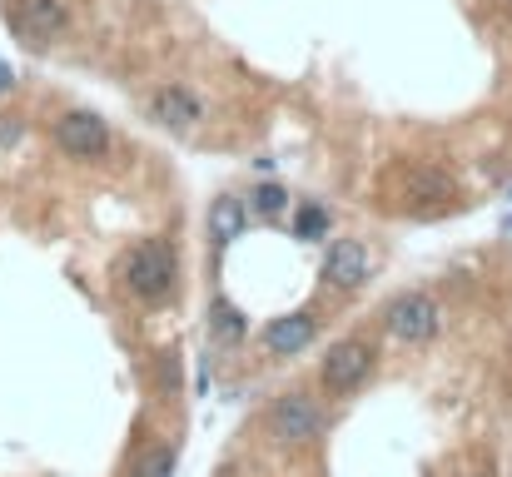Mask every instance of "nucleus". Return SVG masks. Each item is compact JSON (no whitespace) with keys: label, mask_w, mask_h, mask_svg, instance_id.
I'll return each mask as SVG.
<instances>
[{"label":"nucleus","mask_w":512,"mask_h":477,"mask_svg":"<svg viewBox=\"0 0 512 477\" xmlns=\"http://www.w3.org/2000/svg\"><path fill=\"white\" fill-rule=\"evenodd\" d=\"M508 199H512V189H508Z\"/></svg>","instance_id":"20"},{"label":"nucleus","mask_w":512,"mask_h":477,"mask_svg":"<svg viewBox=\"0 0 512 477\" xmlns=\"http://www.w3.org/2000/svg\"><path fill=\"white\" fill-rule=\"evenodd\" d=\"M324 234H329V209H324V204H304V209H299V219H294V239L319 244Z\"/></svg>","instance_id":"15"},{"label":"nucleus","mask_w":512,"mask_h":477,"mask_svg":"<svg viewBox=\"0 0 512 477\" xmlns=\"http://www.w3.org/2000/svg\"><path fill=\"white\" fill-rule=\"evenodd\" d=\"M383 333L393 338V343H428V338H438V328H443V314H438V299L433 294H423V289H408V294H393L388 304H383Z\"/></svg>","instance_id":"3"},{"label":"nucleus","mask_w":512,"mask_h":477,"mask_svg":"<svg viewBox=\"0 0 512 477\" xmlns=\"http://www.w3.org/2000/svg\"><path fill=\"white\" fill-rule=\"evenodd\" d=\"M289 204H294V194H289V189H284L279 179H264V184H259V189L249 194V209H254L259 219H279V214H284Z\"/></svg>","instance_id":"14"},{"label":"nucleus","mask_w":512,"mask_h":477,"mask_svg":"<svg viewBox=\"0 0 512 477\" xmlns=\"http://www.w3.org/2000/svg\"><path fill=\"white\" fill-rule=\"evenodd\" d=\"M244 229H249V199L219 194V199L209 204V244H214V249H229L234 239H244Z\"/></svg>","instance_id":"11"},{"label":"nucleus","mask_w":512,"mask_h":477,"mask_svg":"<svg viewBox=\"0 0 512 477\" xmlns=\"http://www.w3.org/2000/svg\"><path fill=\"white\" fill-rule=\"evenodd\" d=\"M160 383H165V388H174V383H179V358H174V353H165V358H160Z\"/></svg>","instance_id":"16"},{"label":"nucleus","mask_w":512,"mask_h":477,"mask_svg":"<svg viewBox=\"0 0 512 477\" xmlns=\"http://www.w3.org/2000/svg\"><path fill=\"white\" fill-rule=\"evenodd\" d=\"M150 115H155L165 130H189V125L204 120V105H199L184 85H160V90L150 95Z\"/></svg>","instance_id":"10"},{"label":"nucleus","mask_w":512,"mask_h":477,"mask_svg":"<svg viewBox=\"0 0 512 477\" xmlns=\"http://www.w3.org/2000/svg\"><path fill=\"white\" fill-rule=\"evenodd\" d=\"M314 333H319V318L309 314V309H299V314L269 318V328L259 333V343H264L274 358H294V353H304V348L314 343Z\"/></svg>","instance_id":"9"},{"label":"nucleus","mask_w":512,"mask_h":477,"mask_svg":"<svg viewBox=\"0 0 512 477\" xmlns=\"http://www.w3.org/2000/svg\"><path fill=\"white\" fill-rule=\"evenodd\" d=\"M174 463H179V448H174V443H150V448L135 458L130 477H174Z\"/></svg>","instance_id":"13"},{"label":"nucleus","mask_w":512,"mask_h":477,"mask_svg":"<svg viewBox=\"0 0 512 477\" xmlns=\"http://www.w3.org/2000/svg\"><path fill=\"white\" fill-rule=\"evenodd\" d=\"M10 25H15L25 40L45 45V40H60V35L70 30V10H65V0H15Z\"/></svg>","instance_id":"7"},{"label":"nucleus","mask_w":512,"mask_h":477,"mask_svg":"<svg viewBox=\"0 0 512 477\" xmlns=\"http://www.w3.org/2000/svg\"><path fill=\"white\" fill-rule=\"evenodd\" d=\"M209 338L224 343V348L244 343V338H249V318H244V309L229 304V299H214V304H209Z\"/></svg>","instance_id":"12"},{"label":"nucleus","mask_w":512,"mask_h":477,"mask_svg":"<svg viewBox=\"0 0 512 477\" xmlns=\"http://www.w3.org/2000/svg\"><path fill=\"white\" fill-rule=\"evenodd\" d=\"M368 244L363 239H334L324 254V284L329 289H358L368 279Z\"/></svg>","instance_id":"8"},{"label":"nucleus","mask_w":512,"mask_h":477,"mask_svg":"<svg viewBox=\"0 0 512 477\" xmlns=\"http://www.w3.org/2000/svg\"><path fill=\"white\" fill-rule=\"evenodd\" d=\"M10 90H15V70L0 60V95H10Z\"/></svg>","instance_id":"17"},{"label":"nucleus","mask_w":512,"mask_h":477,"mask_svg":"<svg viewBox=\"0 0 512 477\" xmlns=\"http://www.w3.org/2000/svg\"><path fill=\"white\" fill-rule=\"evenodd\" d=\"M324 428H329L324 398H314L309 388H289V393L269 408V438H274L279 448H304V443H314Z\"/></svg>","instance_id":"2"},{"label":"nucleus","mask_w":512,"mask_h":477,"mask_svg":"<svg viewBox=\"0 0 512 477\" xmlns=\"http://www.w3.org/2000/svg\"><path fill=\"white\" fill-rule=\"evenodd\" d=\"M503 229H508V234H512V214H508V219H503Z\"/></svg>","instance_id":"18"},{"label":"nucleus","mask_w":512,"mask_h":477,"mask_svg":"<svg viewBox=\"0 0 512 477\" xmlns=\"http://www.w3.org/2000/svg\"><path fill=\"white\" fill-rule=\"evenodd\" d=\"M468 477H488V473H468Z\"/></svg>","instance_id":"19"},{"label":"nucleus","mask_w":512,"mask_h":477,"mask_svg":"<svg viewBox=\"0 0 512 477\" xmlns=\"http://www.w3.org/2000/svg\"><path fill=\"white\" fill-rule=\"evenodd\" d=\"M174 279H179V254L170 239H145L120 259V284L140 304H165L174 294Z\"/></svg>","instance_id":"1"},{"label":"nucleus","mask_w":512,"mask_h":477,"mask_svg":"<svg viewBox=\"0 0 512 477\" xmlns=\"http://www.w3.org/2000/svg\"><path fill=\"white\" fill-rule=\"evenodd\" d=\"M398 194L413 199V204H443V199L458 194V179H453L443 164L408 159V164H398Z\"/></svg>","instance_id":"6"},{"label":"nucleus","mask_w":512,"mask_h":477,"mask_svg":"<svg viewBox=\"0 0 512 477\" xmlns=\"http://www.w3.org/2000/svg\"><path fill=\"white\" fill-rule=\"evenodd\" d=\"M55 145L65 150L70 159H105L110 155V125L95 115V110H65V115H55Z\"/></svg>","instance_id":"5"},{"label":"nucleus","mask_w":512,"mask_h":477,"mask_svg":"<svg viewBox=\"0 0 512 477\" xmlns=\"http://www.w3.org/2000/svg\"><path fill=\"white\" fill-rule=\"evenodd\" d=\"M368 373H373V348L363 338H339L319 363V383L329 398H348L353 388L368 383Z\"/></svg>","instance_id":"4"}]
</instances>
